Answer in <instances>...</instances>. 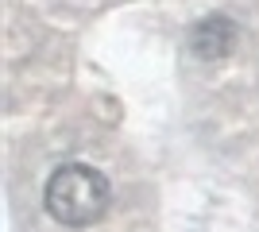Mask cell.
I'll return each mask as SVG.
<instances>
[{
  "label": "cell",
  "instance_id": "obj_1",
  "mask_svg": "<svg viewBox=\"0 0 259 232\" xmlns=\"http://www.w3.org/2000/svg\"><path fill=\"white\" fill-rule=\"evenodd\" d=\"M112 201V186L97 166L89 163H62L47 178L43 205L58 224L66 228H89L108 213Z\"/></svg>",
  "mask_w": 259,
  "mask_h": 232
},
{
  "label": "cell",
  "instance_id": "obj_2",
  "mask_svg": "<svg viewBox=\"0 0 259 232\" xmlns=\"http://www.w3.org/2000/svg\"><path fill=\"white\" fill-rule=\"evenodd\" d=\"M236 39H240V27L228 16H205L190 27V51L205 62H221L236 51Z\"/></svg>",
  "mask_w": 259,
  "mask_h": 232
}]
</instances>
